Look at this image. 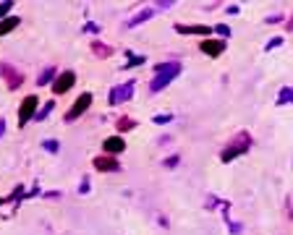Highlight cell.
<instances>
[{
    "mask_svg": "<svg viewBox=\"0 0 293 235\" xmlns=\"http://www.w3.org/2000/svg\"><path fill=\"white\" fill-rule=\"evenodd\" d=\"M288 102H293V86H283L278 94V105H288Z\"/></svg>",
    "mask_w": 293,
    "mask_h": 235,
    "instance_id": "obj_18",
    "label": "cell"
},
{
    "mask_svg": "<svg viewBox=\"0 0 293 235\" xmlns=\"http://www.w3.org/2000/svg\"><path fill=\"white\" fill-rule=\"evenodd\" d=\"M225 47H228L225 39H212V37H209V39H201L199 42V50L204 52V55H209V58H220L225 52Z\"/></svg>",
    "mask_w": 293,
    "mask_h": 235,
    "instance_id": "obj_10",
    "label": "cell"
},
{
    "mask_svg": "<svg viewBox=\"0 0 293 235\" xmlns=\"http://www.w3.org/2000/svg\"><path fill=\"white\" fill-rule=\"evenodd\" d=\"M152 120L157 123V125H165V123H170V120H173V115H170V113H160V115H154Z\"/></svg>",
    "mask_w": 293,
    "mask_h": 235,
    "instance_id": "obj_24",
    "label": "cell"
},
{
    "mask_svg": "<svg viewBox=\"0 0 293 235\" xmlns=\"http://www.w3.org/2000/svg\"><path fill=\"white\" fill-rule=\"evenodd\" d=\"M280 21H286V16H283V13H272V16L264 19V24H280Z\"/></svg>",
    "mask_w": 293,
    "mask_h": 235,
    "instance_id": "obj_27",
    "label": "cell"
},
{
    "mask_svg": "<svg viewBox=\"0 0 293 235\" xmlns=\"http://www.w3.org/2000/svg\"><path fill=\"white\" fill-rule=\"evenodd\" d=\"M286 29L293 32V16H288V19H286Z\"/></svg>",
    "mask_w": 293,
    "mask_h": 235,
    "instance_id": "obj_33",
    "label": "cell"
},
{
    "mask_svg": "<svg viewBox=\"0 0 293 235\" xmlns=\"http://www.w3.org/2000/svg\"><path fill=\"white\" fill-rule=\"evenodd\" d=\"M115 128H118V133H126V131H134V128H136V120H134V118H118Z\"/></svg>",
    "mask_w": 293,
    "mask_h": 235,
    "instance_id": "obj_16",
    "label": "cell"
},
{
    "mask_svg": "<svg viewBox=\"0 0 293 235\" xmlns=\"http://www.w3.org/2000/svg\"><path fill=\"white\" fill-rule=\"evenodd\" d=\"M178 34H196V37H204V39H209V34H212V26H204V24H176L173 26Z\"/></svg>",
    "mask_w": 293,
    "mask_h": 235,
    "instance_id": "obj_8",
    "label": "cell"
},
{
    "mask_svg": "<svg viewBox=\"0 0 293 235\" xmlns=\"http://www.w3.org/2000/svg\"><path fill=\"white\" fill-rule=\"evenodd\" d=\"M11 8H13V0H3V3H0V21L8 19V11H11Z\"/></svg>",
    "mask_w": 293,
    "mask_h": 235,
    "instance_id": "obj_22",
    "label": "cell"
},
{
    "mask_svg": "<svg viewBox=\"0 0 293 235\" xmlns=\"http://www.w3.org/2000/svg\"><path fill=\"white\" fill-rule=\"evenodd\" d=\"M84 32H92V34H99V26H97V24H84Z\"/></svg>",
    "mask_w": 293,
    "mask_h": 235,
    "instance_id": "obj_31",
    "label": "cell"
},
{
    "mask_svg": "<svg viewBox=\"0 0 293 235\" xmlns=\"http://www.w3.org/2000/svg\"><path fill=\"white\" fill-rule=\"evenodd\" d=\"M42 149H45V152H50V155H58L60 141H55V139H45V141H42Z\"/></svg>",
    "mask_w": 293,
    "mask_h": 235,
    "instance_id": "obj_21",
    "label": "cell"
},
{
    "mask_svg": "<svg viewBox=\"0 0 293 235\" xmlns=\"http://www.w3.org/2000/svg\"><path fill=\"white\" fill-rule=\"evenodd\" d=\"M0 78H5V86L11 89V92H16V89L24 84V74L18 68H13L11 63H0Z\"/></svg>",
    "mask_w": 293,
    "mask_h": 235,
    "instance_id": "obj_5",
    "label": "cell"
},
{
    "mask_svg": "<svg viewBox=\"0 0 293 235\" xmlns=\"http://www.w3.org/2000/svg\"><path fill=\"white\" fill-rule=\"evenodd\" d=\"M280 44H283V37H272V39H270L267 44H264V50H267V52H270L272 47H280Z\"/></svg>",
    "mask_w": 293,
    "mask_h": 235,
    "instance_id": "obj_28",
    "label": "cell"
},
{
    "mask_svg": "<svg viewBox=\"0 0 293 235\" xmlns=\"http://www.w3.org/2000/svg\"><path fill=\"white\" fill-rule=\"evenodd\" d=\"M126 66H123V71H128V68H136V66H142V63H146V58L144 55H136V52H126Z\"/></svg>",
    "mask_w": 293,
    "mask_h": 235,
    "instance_id": "obj_17",
    "label": "cell"
},
{
    "mask_svg": "<svg viewBox=\"0 0 293 235\" xmlns=\"http://www.w3.org/2000/svg\"><path fill=\"white\" fill-rule=\"evenodd\" d=\"M173 5H176L173 0H157V3H154L152 8H154V11H168V8H173Z\"/></svg>",
    "mask_w": 293,
    "mask_h": 235,
    "instance_id": "obj_25",
    "label": "cell"
},
{
    "mask_svg": "<svg viewBox=\"0 0 293 235\" xmlns=\"http://www.w3.org/2000/svg\"><path fill=\"white\" fill-rule=\"evenodd\" d=\"M89 50L95 52V58H110V55H113V47H110V44H105V42H99V39L92 42Z\"/></svg>",
    "mask_w": 293,
    "mask_h": 235,
    "instance_id": "obj_13",
    "label": "cell"
},
{
    "mask_svg": "<svg viewBox=\"0 0 293 235\" xmlns=\"http://www.w3.org/2000/svg\"><path fill=\"white\" fill-rule=\"evenodd\" d=\"M212 32H215V34H220V39H228V37L233 34L228 24H215V26H212Z\"/></svg>",
    "mask_w": 293,
    "mask_h": 235,
    "instance_id": "obj_20",
    "label": "cell"
},
{
    "mask_svg": "<svg viewBox=\"0 0 293 235\" xmlns=\"http://www.w3.org/2000/svg\"><path fill=\"white\" fill-rule=\"evenodd\" d=\"M89 188H92V186H89V178H84V180L79 183V194H81V196H84V194H89Z\"/></svg>",
    "mask_w": 293,
    "mask_h": 235,
    "instance_id": "obj_29",
    "label": "cell"
},
{
    "mask_svg": "<svg viewBox=\"0 0 293 235\" xmlns=\"http://www.w3.org/2000/svg\"><path fill=\"white\" fill-rule=\"evenodd\" d=\"M228 13L236 16V13H238V5H236V3H233V5H228Z\"/></svg>",
    "mask_w": 293,
    "mask_h": 235,
    "instance_id": "obj_35",
    "label": "cell"
},
{
    "mask_svg": "<svg viewBox=\"0 0 293 235\" xmlns=\"http://www.w3.org/2000/svg\"><path fill=\"white\" fill-rule=\"evenodd\" d=\"M42 198H60L58 191H50V194H42Z\"/></svg>",
    "mask_w": 293,
    "mask_h": 235,
    "instance_id": "obj_32",
    "label": "cell"
},
{
    "mask_svg": "<svg viewBox=\"0 0 293 235\" xmlns=\"http://www.w3.org/2000/svg\"><path fill=\"white\" fill-rule=\"evenodd\" d=\"M92 165H95V170H99V173H121V162H118L115 157H110V155L95 157Z\"/></svg>",
    "mask_w": 293,
    "mask_h": 235,
    "instance_id": "obj_7",
    "label": "cell"
},
{
    "mask_svg": "<svg viewBox=\"0 0 293 235\" xmlns=\"http://www.w3.org/2000/svg\"><path fill=\"white\" fill-rule=\"evenodd\" d=\"M251 133L249 131H238L236 136L231 139V144L223 149V155H220V159L223 162H233L236 157H241V155H246V152L251 149Z\"/></svg>",
    "mask_w": 293,
    "mask_h": 235,
    "instance_id": "obj_2",
    "label": "cell"
},
{
    "mask_svg": "<svg viewBox=\"0 0 293 235\" xmlns=\"http://www.w3.org/2000/svg\"><path fill=\"white\" fill-rule=\"evenodd\" d=\"M181 60H165V63H157L154 66V78L149 81V92L152 94H157L162 92V89H168L173 81H176V76H181Z\"/></svg>",
    "mask_w": 293,
    "mask_h": 235,
    "instance_id": "obj_1",
    "label": "cell"
},
{
    "mask_svg": "<svg viewBox=\"0 0 293 235\" xmlns=\"http://www.w3.org/2000/svg\"><path fill=\"white\" fill-rule=\"evenodd\" d=\"M92 99H95V97H92L89 92H84L81 97H76V102H73V105L68 107V110H66V115H63V120H66V123L79 120V118L84 115V113L89 110V107H92Z\"/></svg>",
    "mask_w": 293,
    "mask_h": 235,
    "instance_id": "obj_4",
    "label": "cell"
},
{
    "mask_svg": "<svg viewBox=\"0 0 293 235\" xmlns=\"http://www.w3.org/2000/svg\"><path fill=\"white\" fill-rule=\"evenodd\" d=\"M154 13H157V11H154V8H152V5H146V8H142V11H139V13H136V16H131V19H128V21H126V26H128V29H136V26H142L144 21H149V19H154Z\"/></svg>",
    "mask_w": 293,
    "mask_h": 235,
    "instance_id": "obj_12",
    "label": "cell"
},
{
    "mask_svg": "<svg viewBox=\"0 0 293 235\" xmlns=\"http://www.w3.org/2000/svg\"><path fill=\"white\" fill-rule=\"evenodd\" d=\"M55 78H58V68L50 66V68H45L42 74L37 76V86H48V84H52Z\"/></svg>",
    "mask_w": 293,
    "mask_h": 235,
    "instance_id": "obj_14",
    "label": "cell"
},
{
    "mask_svg": "<svg viewBox=\"0 0 293 235\" xmlns=\"http://www.w3.org/2000/svg\"><path fill=\"white\" fill-rule=\"evenodd\" d=\"M217 204H220V198H215V196L207 198V209H217Z\"/></svg>",
    "mask_w": 293,
    "mask_h": 235,
    "instance_id": "obj_30",
    "label": "cell"
},
{
    "mask_svg": "<svg viewBox=\"0 0 293 235\" xmlns=\"http://www.w3.org/2000/svg\"><path fill=\"white\" fill-rule=\"evenodd\" d=\"M131 97H134V81H126V84H118V86H113V89H110V97H107V102L113 105V107H118V105L128 102Z\"/></svg>",
    "mask_w": 293,
    "mask_h": 235,
    "instance_id": "obj_6",
    "label": "cell"
},
{
    "mask_svg": "<svg viewBox=\"0 0 293 235\" xmlns=\"http://www.w3.org/2000/svg\"><path fill=\"white\" fill-rule=\"evenodd\" d=\"M123 149H126V139H121V136H107L102 141V155L115 157V155H121Z\"/></svg>",
    "mask_w": 293,
    "mask_h": 235,
    "instance_id": "obj_11",
    "label": "cell"
},
{
    "mask_svg": "<svg viewBox=\"0 0 293 235\" xmlns=\"http://www.w3.org/2000/svg\"><path fill=\"white\" fill-rule=\"evenodd\" d=\"M18 24H21V19H18V16H8V19H3V21H0V37H5L8 32H13Z\"/></svg>",
    "mask_w": 293,
    "mask_h": 235,
    "instance_id": "obj_15",
    "label": "cell"
},
{
    "mask_svg": "<svg viewBox=\"0 0 293 235\" xmlns=\"http://www.w3.org/2000/svg\"><path fill=\"white\" fill-rule=\"evenodd\" d=\"M73 84H76V74H73V71H63V74H58V78L52 81V94H66Z\"/></svg>",
    "mask_w": 293,
    "mask_h": 235,
    "instance_id": "obj_9",
    "label": "cell"
},
{
    "mask_svg": "<svg viewBox=\"0 0 293 235\" xmlns=\"http://www.w3.org/2000/svg\"><path fill=\"white\" fill-rule=\"evenodd\" d=\"M5 201H8V198H0V206H3V204H5Z\"/></svg>",
    "mask_w": 293,
    "mask_h": 235,
    "instance_id": "obj_36",
    "label": "cell"
},
{
    "mask_svg": "<svg viewBox=\"0 0 293 235\" xmlns=\"http://www.w3.org/2000/svg\"><path fill=\"white\" fill-rule=\"evenodd\" d=\"M37 110H40V97H37V94L24 97V99H21V105H18V125L24 128V125L29 123V120H34Z\"/></svg>",
    "mask_w": 293,
    "mask_h": 235,
    "instance_id": "obj_3",
    "label": "cell"
},
{
    "mask_svg": "<svg viewBox=\"0 0 293 235\" xmlns=\"http://www.w3.org/2000/svg\"><path fill=\"white\" fill-rule=\"evenodd\" d=\"M52 107H55V102H48V105H45V107H40V110H37V115H34V120H48V115L52 113Z\"/></svg>",
    "mask_w": 293,
    "mask_h": 235,
    "instance_id": "obj_19",
    "label": "cell"
},
{
    "mask_svg": "<svg viewBox=\"0 0 293 235\" xmlns=\"http://www.w3.org/2000/svg\"><path fill=\"white\" fill-rule=\"evenodd\" d=\"M178 162H181V157H178V155H170L168 159H162V165L173 170V167H178Z\"/></svg>",
    "mask_w": 293,
    "mask_h": 235,
    "instance_id": "obj_26",
    "label": "cell"
},
{
    "mask_svg": "<svg viewBox=\"0 0 293 235\" xmlns=\"http://www.w3.org/2000/svg\"><path fill=\"white\" fill-rule=\"evenodd\" d=\"M3 133H5V118H0V139H3Z\"/></svg>",
    "mask_w": 293,
    "mask_h": 235,
    "instance_id": "obj_34",
    "label": "cell"
},
{
    "mask_svg": "<svg viewBox=\"0 0 293 235\" xmlns=\"http://www.w3.org/2000/svg\"><path fill=\"white\" fill-rule=\"evenodd\" d=\"M228 233H231V235H241V233H244V225H241V222L228 220Z\"/></svg>",
    "mask_w": 293,
    "mask_h": 235,
    "instance_id": "obj_23",
    "label": "cell"
}]
</instances>
